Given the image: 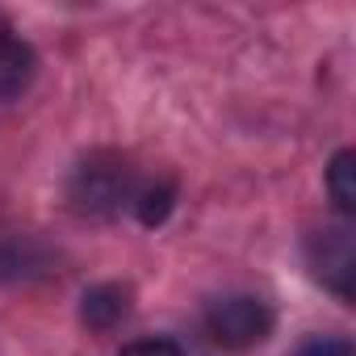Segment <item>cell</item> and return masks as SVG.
Instances as JSON below:
<instances>
[{
	"instance_id": "cell-1",
	"label": "cell",
	"mask_w": 356,
	"mask_h": 356,
	"mask_svg": "<svg viewBox=\"0 0 356 356\" xmlns=\"http://www.w3.org/2000/svg\"><path fill=\"white\" fill-rule=\"evenodd\" d=\"M138 193L134 185V172L113 159V155H92L84 159L76 172H72V181H67V197L76 202V210L84 214H118L122 206H130Z\"/></svg>"
},
{
	"instance_id": "cell-2",
	"label": "cell",
	"mask_w": 356,
	"mask_h": 356,
	"mask_svg": "<svg viewBox=\"0 0 356 356\" xmlns=\"http://www.w3.org/2000/svg\"><path fill=\"white\" fill-rule=\"evenodd\" d=\"M273 310L268 302L252 298V293H227L218 302H210L206 310V331L218 348L227 352H252L273 335Z\"/></svg>"
},
{
	"instance_id": "cell-3",
	"label": "cell",
	"mask_w": 356,
	"mask_h": 356,
	"mask_svg": "<svg viewBox=\"0 0 356 356\" xmlns=\"http://www.w3.org/2000/svg\"><path fill=\"white\" fill-rule=\"evenodd\" d=\"M306 260L314 268V277L335 289L343 302H352V281H356V239H352V222H327L323 231L306 235Z\"/></svg>"
},
{
	"instance_id": "cell-4",
	"label": "cell",
	"mask_w": 356,
	"mask_h": 356,
	"mask_svg": "<svg viewBox=\"0 0 356 356\" xmlns=\"http://www.w3.org/2000/svg\"><path fill=\"white\" fill-rule=\"evenodd\" d=\"M126 314H130V285L101 281V285H88L80 298V323L92 331H113Z\"/></svg>"
},
{
	"instance_id": "cell-5",
	"label": "cell",
	"mask_w": 356,
	"mask_h": 356,
	"mask_svg": "<svg viewBox=\"0 0 356 356\" xmlns=\"http://www.w3.org/2000/svg\"><path fill=\"white\" fill-rule=\"evenodd\" d=\"M34 67H38L34 51L22 38H13L9 30H0V101L22 97L26 84L34 80Z\"/></svg>"
},
{
	"instance_id": "cell-6",
	"label": "cell",
	"mask_w": 356,
	"mask_h": 356,
	"mask_svg": "<svg viewBox=\"0 0 356 356\" xmlns=\"http://www.w3.org/2000/svg\"><path fill=\"white\" fill-rule=\"evenodd\" d=\"M327 193H331V202H335V210L343 218L356 210V155L348 147L335 151V159L327 168Z\"/></svg>"
},
{
	"instance_id": "cell-7",
	"label": "cell",
	"mask_w": 356,
	"mask_h": 356,
	"mask_svg": "<svg viewBox=\"0 0 356 356\" xmlns=\"http://www.w3.org/2000/svg\"><path fill=\"white\" fill-rule=\"evenodd\" d=\"M130 206H134V218H138L143 227H159V222H168V214H172V206H176V185H168V181L143 185Z\"/></svg>"
},
{
	"instance_id": "cell-8",
	"label": "cell",
	"mask_w": 356,
	"mask_h": 356,
	"mask_svg": "<svg viewBox=\"0 0 356 356\" xmlns=\"http://www.w3.org/2000/svg\"><path fill=\"white\" fill-rule=\"evenodd\" d=\"M293 356H356V352H352V339L343 335H310L298 343Z\"/></svg>"
},
{
	"instance_id": "cell-9",
	"label": "cell",
	"mask_w": 356,
	"mask_h": 356,
	"mask_svg": "<svg viewBox=\"0 0 356 356\" xmlns=\"http://www.w3.org/2000/svg\"><path fill=\"white\" fill-rule=\"evenodd\" d=\"M118 356H185V348L176 343V339H134Z\"/></svg>"
}]
</instances>
